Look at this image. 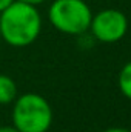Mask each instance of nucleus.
<instances>
[{"mask_svg": "<svg viewBox=\"0 0 131 132\" xmlns=\"http://www.w3.org/2000/svg\"><path fill=\"white\" fill-rule=\"evenodd\" d=\"M16 0H0V12H3L6 8H9Z\"/></svg>", "mask_w": 131, "mask_h": 132, "instance_id": "7", "label": "nucleus"}, {"mask_svg": "<svg viewBox=\"0 0 131 132\" xmlns=\"http://www.w3.org/2000/svg\"><path fill=\"white\" fill-rule=\"evenodd\" d=\"M17 2H23V3H28V5H34V6H39V5L45 3L46 0H17Z\"/></svg>", "mask_w": 131, "mask_h": 132, "instance_id": "9", "label": "nucleus"}, {"mask_svg": "<svg viewBox=\"0 0 131 132\" xmlns=\"http://www.w3.org/2000/svg\"><path fill=\"white\" fill-rule=\"evenodd\" d=\"M117 85H119V89L123 94V97L131 100V62L125 63L123 68L120 69Z\"/></svg>", "mask_w": 131, "mask_h": 132, "instance_id": "6", "label": "nucleus"}, {"mask_svg": "<svg viewBox=\"0 0 131 132\" xmlns=\"http://www.w3.org/2000/svg\"><path fill=\"white\" fill-rule=\"evenodd\" d=\"M42 32V15L37 6L14 2L0 12V34L9 46L26 48L33 45Z\"/></svg>", "mask_w": 131, "mask_h": 132, "instance_id": "1", "label": "nucleus"}, {"mask_svg": "<svg viewBox=\"0 0 131 132\" xmlns=\"http://www.w3.org/2000/svg\"><path fill=\"white\" fill-rule=\"evenodd\" d=\"M48 19L59 32L83 35L90 31L93 12L85 0H54L48 9Z\"/></svg>", "mask_w": 131, "mask_h": 132, "instance_id": "3", "label": "nucleus"}, {"mask_svg": "<svg viewBox=\"0 0 131 132\" xmlns=\"http://www.w3.org/2000/svg\"><path fill=\"white\" fill-rule=\"evenodd\" d=\"M53 125V108L39 94L17 95L12 103V126L20 132H48Z\"/></svg>", "mask_w": 131, "mask_h": 132, "instance_id": "2", "label": "nucleus"}, {"mask_svg": "<svg viewBox=\"0 0 131 132\" xmlns=\"http://www.w3.org/2000/svg\"><path fill=\"white\" fill-rule=\"evenodd\" d=\"M90 31L97 42L116 43L122 40L128 31V19L122 11L103 9L97 14H93Z\"/></svg>", "mask_w": 131, "mask_h": 132, "instance_id": "4", "label": "nucleus"}, {"mask_svg": "<svg viewBox=\"0 0 131 132\" xmlns=\"http://www.w3.org/2000/svg\"><path fill=\"white\" fill-rule=\"evenodd\" d=\"M0 132H20L16 126H9V125H6V126H0Z\"/></svg>", "mask_w": 131, "mask_h": 132, "instance_id": "8", "label": "nucleus"}, {"mask_svg": "<svg viewBox=\"0 0 131 132\" xmlns=\"http://www.w3.org/2000/svg\"><path fill=\"white\" fill-rule=\"evenodd\" d=\"M0 40H2V34H0Z\"/></svg>", "mask_w": 131, "mask_h": 132, "instance_id": "11", "label": "nucleus"}, {"mask_svg": "<svg viewBox=\"0 0 131 132\" xmlns=\"http://www.w3.org/2000/svg\"><path fill=\"white\" fill-rule=\"evenodd\" d=\"M103 132H131V131L130 129H125V128H110V129H106Z\"/></svg>", "mask_w": 131, "mask_h": 132, "instance_id": "10", "label": "nucleus"}, {"mask_svg": "<svg viewBox=\"0 0 131 132\" xmlns=\"http://www.w3.org/2000/svg\"><path fill=\"white\" fill-rule=\"evenodd\" d=\"M19 91L16 81L5 74H0V104H11L17 98Z\"/></svg>", "mask_w": 131, "mask_h": 132, "instance_id": "5", "label": "nucleus"}]
</instances>
